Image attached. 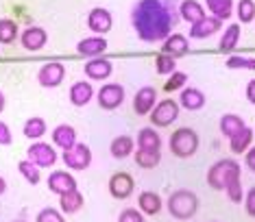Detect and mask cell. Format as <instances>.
I'll use <instances>...</instances> for the list:
<instances>
[{
  "label": "cell",
  "mask_w": 255,
  "mask_h": 222,
  "mask_svg": "<svg viewBox=\"0 0 255 222\" xmlns=\"http://www.w3.org/2000/svg\"><path fill=\"white\" fill-rule=\"evenodd\" d=\"M131 24L137 37L146 44L164 42L177 24V13L170 0H137L131 11Z\"/></svg>",
  "instance_id": "cell-1"
},
{
  "label": "cell",
  "mask_w": 255,
  "mask_h": 222,
  "mask_svg": "<svg viewBox=\"0 0 255 222\" xmlns=\"http://www.w3.org/2000/svg\"><path fill=\"white\" fill-rule=\"evenodd\" d=\"M207 183L212 190H225L231 203L245 201V192H242L240 181V163L234 159H220L207 170Z\"/></svg>",
  "instance_id": "cell-2"
},
{
  "label": "cell",
  "mask_w": 255,
  "mask_h": 222,
  "mask_svg": "<svg viewBox=\"0 0 255 222\" xmlns=\"http://www.w3.org/2000/svg\"><path fill=\"white\" fill-rule=\"evenodd\" d=\"M199 212V198L190 190H177L168 198V214L177 220H190Z\"/></svg>",
  "instance_id": "cell-3"
},
{
  "label": "cell",
  "mask_w": 255,
  "mask_h": 222,
  "mask_svg": "<svg viewBox=\"0 0 255 222\" xmlns=\"http://www.w3.org/2000/svg\"><path fill=\"white\" fill-rule=\"evenodd\" d=\"M168 142H170V153L179 157V159H188V157H192L199 150V135H196L194 128H188V126L177 128Z\"/></svg>",
  "instance_id": "cell-4"
},
{
  "label": "cell",
  "mask_w": 255,
  "mask_h": 222,
  "mask_svg": "<svg viewBox=\"0 0 255 222\" xmlns=\"http://www.w3.org/2000/svg\"><path fill=\"white\" fill-rule=\"evenodd\" d=\"M61 159L70 170H88L90 163H92V150H90V146L77 142L72 148L63 150Z\"/></svg>",
  "instance_id": "cell-5"
},
{
  "label": "cell",
  "mask_w": 255,
  "mask_h": 222,
  "mask_svg": "<svg viewBox=\"0 0 255 222\" xmlns=\"http://www.w3.org/2000/svg\"><path fill=\"white\" fill-rule=\"evenodd\" d=\"M177 118H179V103L172 101V98L159 101L150 111V122L155 126H168L172 122H177Z\"/></svg>",
  "instance_id": "cell-6"
},
{
  "label": "cell",
  "mask_w": 255,
  "mask_h": 222,
  "mask_svg": "<svg viewBox=\"0 0 255 222\" xmlns=\"http://www.w3.org/2000/svg\"><path fill=\"white\" fill-rule=\"evenodd\" d=\"M66 79V66L59 61H50L44 63L37 72V83L46 87V90H53V87H59Z\"/></svg>",
  "instance_id": "cell-7"
},
{
  "label": "cell",
  "mask_w": 255,
  "mask_h": 222,
  "mask_svg": "<svg viewBox=\"0 0 255 222\" xmlns=\"http://www.w3.org/2000/svg\"><path fill=\"white\" fill-rule=\"evenodd\" d=\"M26 159L33 161L37 168H53L55 163H57V153H55V148H53L50 144H46V142H35V144L28 146Z\"/></svg>",
  "instance_id": "cell-8"
},
{
  "label": "cell",
  "mask_w": 255,
  "mask_h": 222,
  "mask_svg": "<svg viewBox=\"0 0 255 222\" xmlns=\"http://www.w3.org/2000/svg\"><path fill=\"white\" fill-rule=\"evenodd\" d=\"M125 103V87L120 83H105L98 90V105L105 111H114Z\"/></svg>",
  "instance_id": "cell-9"
},
{
  "label": "cell",
  "mask_w": 255,
  "mask_h": 222,
  "mask_svg": "<svg viewBox=\"0 0 255 222\" xmlns=\"http://www.w3.org/2000/svg\"><path fill=\"white\" fill-rule=\"evenodd\" d=\"M135 190V179L131 177L129 172H116L109 179V194H112L116 201H125L129 198Z\"/></svg>",
  "instance_id": "cell-10"
},
{
  "label": "cell",
  "mask_w": 255,
  "mask_h": 222,
  "mask_svg": "<svg viewBox=\"0 0 255 222\" xmlns=\"http://www.w3.org/2000/svg\"><path fill=\"white\" fill-rule=\"evenodd\" d=\"M88 26H90L92 33L105 35V33L112 31L114 17H112V13H109L105 7H94V9L90 11V15H88Z\"/></svg>",
  "instance_id": "cell-11"
},
{
  "label": "cell",
  "mask_w": 255,
  "mask_h": 222,
  "mask_svg": "<svg viewBox=\"0 0 255 222\" xmlns=\"http://www.w3.org/2000/svg\"><path fill=\"white\" fill-rule=\"evenodd\" d=\"M83 72H85V77L92 81H107L114 72V63L105 59V57H92V59L85 63Z\"/></svg>",
  "instance_id": "cell-12"
},
{
  "label": "cell",
  "mask_w": 255,
  "mask_h": 222,
  "mask_svg": "<svg viewBox=\"0 0 255 222\" xmlns=\"http://www.w3.org/2000/svg\"><path fill=\"white\" fill-rule=\"evenodd\" d=\"M157 105V90L153 85H146L142 90H137L135 98H133V111L137 115H148L153 107Z\"/></svg>",
  "instance_id": "cell-13"
},
{
  "label": "cell",
  "mask_w": 255,
  "mask_h": 222,
  "mask_svg": "<svg viewBox=\"0 0 255 222\" xmlns=\"http://www.w3.org/2000/svg\"><path fill=\"white\" fill-rule=\"evenodd\" d=\"M220 26H223V20H218V17H203V20L199 22H194L192 26H190V33H188V37H192V39H205V37H212L214 33H218L220 31Z\"/></svg>",
  "instance_id": "cell-14"
},
{
  "label": "cell",
  "mask_w": 255,
  "mask_h": 222,
  "mask_svg": "<svg viewBox=\"0 0 255 222\" xmlns=\"http://www.w3.org/2000/svg\"><path fill=\"white\" fill-rule=\"evenodd\" d=\"M20 42H22V46H24V50L37 52V50L44 48L46 42H48V33H46L42 26H28L26 31L22 33Z\"/></svg>",
  "instance_id": "cell-15"
},
{
  "label": "cell",
  "mask_w": 255,
  "mask_h": 222,
  "mask_svg": "<svg viewBox=\"0 0 255 222\" xmlns=\"http://www.w3.org/2000/svg\"><path fill=\"white\" fill-rule=\"evenodd\" d=\"M48 190L53 192V194L61 196V194H66V192H70V190H77V179H74L70 172H66V170H55L48 177Z\"/></svg>",
  "instance_id": "cell-16"
},
{
  "label": "cell",
  "mask_w": 255,
  "mask_h": 222,
  "mask_svg": "<svg viewBox=\"0 0 255 222\" xmlns=\"http://www.w3.org/2000/svg\"><path fill=\"white\" fill-rule=\"evenodd\" d=\"M188 50H190V39L181 33H170L164 42H161V52L175 57V59L177 57H183Z\"/></svg>",
  "instance_id": "cell-17"
},
{
  "label": "cell",
  "mask_w": 255,
  "mask_h": 222,
  "mask_svg": "<svg viewBox=\"0 0 255 222\" xmlns=\"http://www.w3.org/2000/svg\"><path fill=\"white\" fill-rule=\"evenodd\" d=\"M107 50V39L96 35V37H83L81 42L77 44V52L81 57H98Z\"/></svg>",
  "instance_id": "cell-18"
},
{
  "label": "cell",
  "mask_w": 255,
  "mask_h": 222,
  "mask_svg": "<svg viewBox=\"0 0 255 222\" xmlns=\"http://www.w3.org/2000/svg\"><path fill=\"white\" fill-rule=\"evenodd\" d=\"M179 103L188 111H199L205 107V94L201 90H196V87H183L181 94H179Z\"/></svg>",
  "instance_id": "cell-19"
},
{
  "label": "cell",
  "mask_w": 255,
  "mask_h": 222,
  "mask_svg": "<svg viewBox=\"0 0 255 222\" xmlns=\"http://www.w3.org/2000/svg\"><path fill=\"white\" fill-rule=\"evenodd\" d=\"M92 98H94V87H92L88 81H77L70 87V103L74 107H85Z\"/></svg>",
  "instance_id": "cell-20"
},
{
  "label": "cell",
  "mask_w": 255,
  "mask_h": 222,
  "mask_svg": "<svg viewBox=\"0 0 255 222\" xmlns=\"http://www.w3.org/2000/svg\"><path fill=\"white\" fill-rule=\"evenodd\" d=\"M251 142H253V128L251 126H242L240 131L236 133L234 137H229V148L234 155H242L251 148Z\"/></svg>",
  "instance_id": "cell-21"
},
{
  "label": "cell",
  "mask_w": 255,
  "mask_h": 222,
  "mask_svg": "<svg viewBox=\"0 0 255 222\" xmlns=\"http://www.w3.org/2000/svg\"><path fill=\"white\" fill-rule=\"evenodd\" d=\"M53 142H55L57 148H61V150L72 148V146L77 144V131H74V126H70V124H59L53 131Z\"/></svg>",
  "instance_id": "cell-22"
},
{
  "label": "cell",
  "mask_w": 255,
  "mask_h": 222,
  "mask_svg": "<svg viewBox=\"0 0 255 222\" xmlns=\"http://www.w3.org/2000/svg\"><path fill=\"white\" fill-rule=\"evenodd\" d=\"M135 146L137 148H144V150H159L161 148V137L155 128L144 126V128H140V133H137Z\"/></svg>",
  "instance_id": "cell-23"
},
{
  "label": "cell",
  "mask_w": 255,
  "mask_h": 222,
  "mask_svg": "<svg viewBox=\"0 0 255 222\" xmlns=\"http://www.w3.org/2000/svg\"><path fill=\"white\" fill-rule=\"evenodd\" d=\"M133 137L129 135H118L112 139V146H109V153H112L114 159H127L129 155H133Z\"/></svg>",
  "instance_id": "cell-24"
},
{
  "label": "cell",
  "mask_w": 255,
  "mask_h": 222,
  "mask_svg": "<svg viewBox=\"0 0 255 222\" xmlns=\"http://www.w3.org/2000/svg\"><path fill=\"white\" fill-rule=\"evenodd\" d=\"M240 24H229L227 28L223 31V35H220V42H218V50L223 52H231L238 48V44H240Z\"/></svg>",
  "instance_id": "cell-25"
},
{
  "label": "cell",
  "mask_w": 255,
  "mask_h": 222,
  "mask_svg": "<svg viewBox=\"0 0 255 222\" xmlns=\"http://www.w3.org/2000/svg\"><path fill=\"white\" fill-rule=\"evenodd\" d=\"M83 203H85V198H83V194H81L79 190H70V192H66V194L59 196V207H61L63 214H77V212H81Z\"/></svg>",
  "instance_id": "cell-26"
},
{
  "label": "cell",
  "mask_w": 255,
  "mask_h": 222,
  "mask_svg": "<svg viewBox=\"0 0 255 222\" xmlns=\"http://www.w3.org/2000/svg\"><path fill=\"white\" fill-rule=\"evenodd\" d=\"M137 207L146 216H157L161 212V196L155 194V192H142L140 198H137Z\"/></svg>",
  "instance_id": "cell-27"
},
{
  "label": "cell",
  "mask_w": 255,
  "mask_h": 222,
  "mask_svg": "<svg viewBox=\"0 0 255 222\" xmlns=\"http://www.w3.org/2000/svg\"><path fill=\"white\" fill-rule=\"evenodd\" d=\"M179 11H181V17L185 22H190V24H194V22H199L205 17V9H203L201 2H196V0H183L181 7H179Z\"/></svg>",
  "instance_id": "cell-28"
},
{
  "label": "cell",
  "mask_w": 255,
  "mask_h": 222,
  "mask_svg": "<svg viewBox=\"0 0 255 222\" xmlns=\"http://www.w3.org/2000/svg\"><path fill=\"white\" fill-rule=\"evenodd\" d=\"M218 126H220V133H223L225 137H234L236 133L240 131L242 126H247V124H245V120H242L240 115H236V113H225L223 118H220Z\"/></svg>",
  "instance_id": "cell-29"
},
{
  "label": "cell",
  "mask_w": 255,
  "mask_h": 222,
  "mask_svg": "<svg viewBox=\"0 0 255 222\" xmlns=\"http://www.w3.org/2000/svg\"><path fill=\"white\" fill-rule=\"evenodd\" d=\"M133 159L140 168L144 170H150V168H157L159 161H161V153L159 150H144V148H137L135 155H133Z\"/></svg>",
  "instance_id": "cell-30"
},
{
  "label": "cell",
  "mask_w": 255,
  "mask_h": 222,
  "mask_svg": "<svg viewBox=\"0 0 255 222\" xmlns=\"http://www.w3.org/2000/svg\"><path fill=\"white\" fill-rule=\"evenodd\" d=\"M205 4L212 11V15L223 22L229 20L231 13H234V0H205Z\"/></svg>",
  "instance_id": "cell-31"
},
{
  "label": "cell",
  "mask_w": 255,
  "mask_h": 222,
  "mask_svg": "<svg viewBox=\"0 0 255 222\" xmlns=\"http://www.w3.org/2000/svg\"><path fill=\"white\" fill-rule=\"evenodd\" d=\"M22 133H24V137L28 139H39V137H44V133H46V120L44 118H28L24 122V128H22Z\"/></svg>",
  "instance_id": "cell-32"
},
{
  "label": "cell",
  "mask_w": 255,
  "mask_h": 222,
  "mask_svg": "<svg viewBox=\"0 0 255 222\" xmlns=\"http://www.w3.org/2000/svg\"><path fill=\"white\" fill-rule=\"evenodd\" d=\"M18 39V24L9 17L0 20V44H13Z\"/></svg>",
  "instance_id": "cell-33"
},
{
  "label": "cell",
  "mask_w": 255,
  "mask_h": 222,
  "mask_svg": "<svg viewBox=\"0 0 255 222\" xmlns=\"http://www.w3.org/2000/svg\"><path fill=\"white\" fill-rule=\"evenodd\" d=\"M175 70H177V59L175 57L166 55V52L157 55V59H155V72L157 74H168V77H170Z\"/></svg>",
  "instance_id": "cell-34"
},
{
  "label": "cell",
  "mask_w": 255,
  "mask_h": 222,
  "mask_svg": "<svg viewBox=\"0 0 255 222\" xmlns=\"http://www.w3.org/2000/svg\"><path fill=\"white\" fill-rule=\"evenodd\" d=\"M18 170H20V174H22V177H24L31 185H37V183H39V170H42V168H37L33 161H28V159L20 161V163H18Z\"/></svg>",
  "instance_id": "cell-35"
},
{
  "label": "cell",
  "mask_w": 255,
  "mask_h": 222,
  "mask_svg": "<svg viewBox=\"0 0 255 222\" xmlns=\"http://www.w3.org/2000/svg\"><path fill=\"white\" fill-rule=\"evenodd\" d=\"M238 20L242 24L255 20V0H238Z\"/></svg>",
  "instance_id": "cell-36"
},
{
  "label": "cell",
  "mask_w": 255,
  "mask_h": 222,
  "mask_svg": "<svg viewBox=\"0 0 255 222\" xmlns=\"http://www.w3.org/2000/svg\"><path fill=\"white\" fill-rule=\"evenodd\" d=\"M185 81H188V74L185 72H172L170 77H168V81L164 83V92L166 94H170V92H179V90H183L185 87Z\"/></svg>",
  "instance_id": "cell-37"
},
{
  "label": "cell",
  "mask_w": 255,
  "mask_h": 222,
  "mask_svg": "<svg viewBox=\"0 0 255 222\" xmlns=\"http://www.w3.org/2000/svg\"><path fill=\"white\" fill-rule=\"evenodd\" d=\"M227 68H231V70H255V59L240 57V55H231L227 59Z\"/></svg>",
  "instance_id": "cell-38"
},
{
  "label": "cell",
  "mask_w": 255,
  "mask_h": 222,
  "mask_svg": "<svg viewBox=\"0 0 255 222\" xmlns=\"http://www.w3.org/2000/svg\"><path fill=\"white\" fill-rule=\"evenodd\" d=\"M35 222H66V220H63L61 212H57L55 207H46V209H42V212L37 214Z\"/></svg>",
  "instance_id": "cell-39"
},
{
  "label": "cell",
  "mask_w": 255,
  "mask_h": 222,
  "mask_svg": "<svg viewBox=\"0 0 255 222\" xmlns=\"http://www.w3.org/2000/svg\"><path fill=\"white\" fill-rule=\"evenodd\" d=\"M118 222H144V216L142 212H137V209H123L118 216Z\"/></svg>",
  "instance_id": "cell-40"
},
{
  "label": "cell",
  "mask_w": 255,
  "mask_h": 222,
  "mask_svg": "<svg viewBox=\"0 0 255 222\" xmlns=\"http://www.w3.org/2000/svg\"><path fill=\"white\" fill-rule=\"evenodd\" d=\"M9 144H13V133H11L7 122L0 120V146H9Z\"/></svg>",
  "instance_id": "cell-41"
},
{
  "label": "cell",
  "mask_w": 255,
  "mask_h": 222,
  "mask_svg": "<svg viewBox=\"0 0 255 222\" xmlns=\"http://www.w3.org/2000/svg\"><path fill=\"white\" fill-rule=\"evenodd\" d=\"M245 209L251 218H255V188H251L245 194Z\"/></svg>",
  "instance_id": "cell-42"
},
{
  "label": "cell",
  "mask_w": 255,
  "mask_h": 222,
  "mask_svg": "<svg viewBox=\"0 0 255 222\" xmlns=\"http://www.w3.org/2000/svg\"><path fill=\"white\" fill-rule=\"evenodd\" d=\"M245 163H247L249 170L255 172V146H251V148L247 150V155H245Z\"/></svg>",
  "instance_id": "cell-43"
},
{
  "label": "cell",
  "mask_w": 255,
  "mask_h": 222,
  "mask_svg": "<svg viewBox=\"0 0 255 222\" xmlns=\"http://www.w3.org/2000/svg\"><path fill=\"white\" fill-rule=\"evenodd\" d=\"M247 101L251 105H255V79H251L247 83Z\"/></svg>",
  "instance_id": "cell-44"
},
{
  "label": "cell",
  "mask_w": 255,
  "mask_h": 222,
  "mask_svg": "<svg viewBox=\"0 0 255 222\" xmlns=\"http://www.w3.org/2000/svg\"><path fill=\"white\" fill-rule=\"evenodd\" d=\"M7 192V181H4V177H0V196Z\"/></svg>",
  "instance_id": "cell-45"
},
{
  "label": "cell",
  "mask_w": 255,
  "mask_h": 222,
  "mask_svg": "<svg viewBox=\"0 0 255 222\" xmlns=\"http://www.w3.org/2000/svg\"><path fill=\"white\" fill-rule=\"evenodd\" d=\"M2 109H4V94L0 92V113H2Z\"/></svg>",
  "instance_id": "cell-46"
},
{
  "label": "cell",
  "mask_w": 255,
  "mask_h": 222,
  "mask_svg": "<svg viewBox=\"0 0 255 222\" xmlns=\"http://www.w3.org/2000/svg\"><path fill=\"white\" fill-rule=\"evenodd\" d=\"M15 222H26V220H15Z\"/></svg>",
  "instance_id": "cell-47"
}]
</instances>
